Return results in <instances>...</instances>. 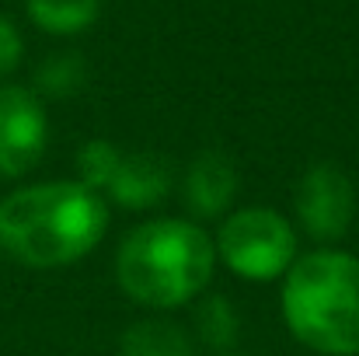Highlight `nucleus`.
<instances>
[{
  "instance_id": "1",
  "label": "nucleus",
  "mask_w": 359,
  "mask_h": 356,
  "mask_svg": "<svg viewBox=\"0 0 359 356\" xmlns=\"http://www.w3.org/2000/svg\"><path fill=\"white\" fill-rule=\"evenodd\" d=\"M109 231L105 199L84 182L28 185L0 203V251L32 269L70 265Z\"/></svg>"
},
{
  "instance_id": "2",
  "label": "nucleus",
  "mask_w": 359,
  "mask_h": 356,
  "mask_svg": "<svg viewBox=\"0 0 359 356\" xmlns=\"http://www.w3.org/2000/svg\"><path fill=\"white\" fill-rule=\"evenodd\" d=\"M217 244L192 220H147L122 237L116 276L126 297L147 308H178L210 286Z\"/></svg>"
},
{
  "instance_id": "3",
  "label": "nucleus",
  "mask_w": 359,
  "mask_h": 356,
  "mask_svg": "<svg viewBox=\"0 0 359 356\" xmlns=\"http://www.w3.org/2000/svg\"><path fill=\"white\" fill-rule=\"evenodd\" d=\"M283 318L297 343L325 356H359V258L297 255L283 283Z\"/></svg>"
},
{
  "instance_id": "4",
  "label": "nucleus",
  "mask_w": 359,
  "mask_h": 356,
  "mask_svg": "<svg viewBox=\"0 0 359 356\" xmlns=\"http://www.w3.org/2000/svg\"><path fill=\"white\" fill-rule=\"evenodd\" d=\"M77 168H81V182L88 189L116 199L126 210H150L161 199H168V192L175 185V168L168 157L150 154V150L122 154L109 140L84 143Z\"/></svg>"
},
{
  "instance_id": "5",
  "label": "nucleus",
  "mask_w": 359,
  "mask_h": 356,
  "mask_svg": "<svg viewBox=\"0 0 359 356\" xmlns=\"http://www.w3.org/2000/svg\"><path fill=\"white\" fill-rule=\"evenodd\" d=\"M217 251L238 276L269 283L276 276H286V269L297 262V231L283 213L248 206L220 224Z\"/></svg>"
},
{
  "instance_id": "6",
  "label": "nucleus",
  "mask_w": 359,
  "mask_h": 356,
  "mask_svg": "<svg viewBox=\"0 0 359 356\" xmlns=\"http://www.w3.org/2000/svg\"><path fill=\"white\" fill-rule=\"evenodd\" d=\"M293 210H297L304 231L314 241H339L353 224L356 189H353V182L342 168L314 164L297 182Z\"/></svg>"
},
{
  "instance_id": "7",
  "label": "nucleus",
  "mask_w": 359,
  "mask_h": 356,
  "mask_svg": "<svg viewBox=\"0 0 359 356\" xmlns=\"http://www.w3.org/2000/svg\"><path fill=\"white\" fill-rule=\"evenodd\" d=\"M49 140V119L42 102L18 84L0 88V175L18 178L39 164Z\"/></svg>"
},
{
  "instance_id": "8",
  "label": "nucleus",
  "mask_w": 359,
  "mask_h": 356,
  "mask_svg": "<svg viewBox=\"0 0 359 356\" xmlns=\"http://www.w3.org/2000/svg\"><path fill=\"white\" fill-rule=\"evenodd\" d=\"M234 192H238V168H234V161L227 154H220V150L196 154V161L185 171V189H182L185 206L196 217L210 220V217L227 213V206L234 203Z\"/></svg>"
},
{
  "instance_id": "9",
  "label": "nucleus",
  "mask_w": 359,
  "mask_h": 356,
  "mask_svg": "<svg viewBox=\"0 0 359 356\" xmlns=\"http://www.w3.org/2000/svg\"><path fill=\"white\" fill-rule=\"evenodd\" d=\"M102 14V0H28V18L49 35L88 32Z\"/></svg>"
},
{
  "instance_id": "10",
  "label": "nucleus",
  "mask_w": 359,
  "mask_h": 356,
  "mask_svg": "<svg viewBox=\"0 0 359 356\" xmlns=\"http://www.w3.org/2000/svg\"><path fill=\"white\" fill-rule=\"evenodd\" d=\"M122 356H192L189 336L175 322H140L122 332Z\"/></svg>"
},
{
  "instance_id": "11",
  "label": "nucleus",
  "mask_w": 359,
  "mask_h": 356,
  "mask_svg": "<svg viewBox=\"0 0 359 356\" xmlns=\"http://www.w3.org/2000/svg\"><path fill=\"white\" fill-rule=\"evenodd\" d=\"M196 329L210 350H231L238 343V315L227 297H206L196 311Z\"/></svg>"
},
{
  "instance_id": "12",
  "label": "nucleus",
  "mask_w": 359,
  "mask_h": 356,
  "mask_svg": "<svg viewBox=\"0 0 359 356\" xmlns=\"http://www.w3.org/2000/svg\"><path fill=\"white\" fill-rule=\"evenodd\" d=\"M84 84V60L81 56H56L39 70V88L53 98L74 95Z\"/></svg>"
},
{
  "instance_id": "13",
  "label": "nucleus",
  "mask_w": 359,
  "mask_h": 356,
  "mask_svg": "<svg viewBox=\"0 0 359 356\" xmlns=\"http://www.w3.org/2000/svg\"><path fill=\"white\" fill-rule=\"evenodd\" d=\"M18 60H21V35L7 18H0V77L11 74L18 67Z\"/></svg>"
}]
</instances>
